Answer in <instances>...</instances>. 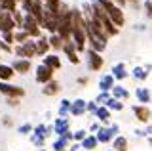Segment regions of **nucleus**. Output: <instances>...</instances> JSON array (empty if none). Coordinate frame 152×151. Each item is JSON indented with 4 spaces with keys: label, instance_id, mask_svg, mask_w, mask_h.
I'll use <instances>...</instances> for the list:
<instances>
[{
    "label": "nucleus",
    "instance_id": "nucleus-1",
    "mask_svg": "<svg viewBox=\"0 0 152 151\" xmlns=\"http://www.w3.org/2000/svg\"><path fill=\"white\" fill-rule=\"evenodd\" d=\"M99 4L103 6V10L107 12V16H108V19H110L114 25L118 27V29H122L124 27V23H126V17H124V12H122V8L120 6H116L114 4V0H97Z\"/></svg>",
    "mask_w": 152,
    "mask_h": 151
},
{
    "label": "nucleus",
    "instance_id": "nucleus-2",
    "mask_svg": "<svg viewBox=\"0 0 152 151\" xmlns=\"http://www.w3.org/2000/svg\"><path fill=\"white\" fill-rule=\"evenodd\" d=\"M23 31L27 33L31 38H40L42 36V27H40V23H38L34 17L31 16V13H25V21H23V27H21Z\"/></svg>",
    "mask_w": 152,
    "mask_h": 151
},
{
    "label": "nucleus",
    "instance_id": "nucleus-3",
    "mask_svg": "<svg viewBox=\"0 0 152 151\" xmlns=\"http://www.w3.org/2000/svg\"><path fill=\"white\" fill-rule=\"evenodd\" d=\"M13 54H15L19 59H32L36 56V42H32V38H31V40H27L25 44H17L15 48H13Z\"/></svg>",
    "mask_w": 152,
    "mask_h": 151
},
{
    "label": "nucleus",
    "instance_id": "nucleus-4",
    "mask_svg": "<svg viewBox=\"0 0 152 151\" xmlns=\"http://www.w3.org/2000/svg\"><path fill=\"white\" fill-rule=\"evenodd\" d=\"M0 94H4L6 98H19L21 100L25 96V88L21 86H13L10 82H0Z\"/></svg>",
    "mask_w": 152,
    "mask_h": 151
},
{
    "label": "nucleus",
    "instance_id": "nucleus-5",
    "mask_svg": "<svg viewBox=\"0 0 152 151\" xmlns=\"http://www.w3.org/2000/svg\"><path fill=\"white\" fill-rule=\"evenodd\" d=\"M104 65V59L101 54H97V52L93 50H88V67L91 71H101Z\"/></svg>",
    "mask_w": 152,
    "mask_h": 151
},
{
    "label": "nucleus",
    "instance_id": "nucleus-6",
    "mask_svg": "<svg viewBox=\"0 0 152 151\" xmlns=\"http://www.w3.org/2000/svg\"><path fill=\"white\" fill-rule=\"evenodd\" d=\"M53 73L55 71H51L50 67H46V65H38L36 67V82L38 84H46V82L53 81Z\"/></svg>",
    "mask_w": 152,
    "mask_h": 151
},
{
    "label": "nucleus",
    "instance_id": "nucleus-7",
    "mask_svg": "<svg viewBox=\"0 0 152 151\" xmlns=\"http://www.w3.org/2000/svg\"><path fill=\"white\" fill-rule=\"evenodd\" d=\"M133 115L137 117L139 122H145V124H148L152 121V111L146 105H133Z\"/></svg>",
    "mask_w": 152,
    "mask_h": 151
},
{
    "label": "nucleus",
    "instance_id": "nucleus-8",
    "mask_svg": "<svg viewBox=\"0 0 152 151\" xmlns=\"http://www.w3.org/2000/svg\"><path fill=\"white\" fill-rule=\"evenodd\" d=\"M65 52V56L69 58L70 63H74V65H78L80 63V58H78V50H76V46H74V42L72 40H66L65 44H63V48H61Z\"/></svg>",
    "mask_w": 152,
    "mask_h": 151
},
{
    "label": "nucleus",
    "instance_id": "nucleus-9",
    "mask_svg": "<svg viewBox=\"0 0 152 151\" xmlns=\"http://www.w3.org/2000/svg\"><path fill=\"white\" fill-rule=\"evenodd\" d=\"M17 31V27H15V21H13V17H12V13H6L4 12V16H2V19H0V33H15Z\"/></svg>",
    "mask_w": 152,
    "mask_h": 151
},
{
    "label": "nucleus",
    "instance_id": "nucleus-10",
    "mask_svg": "<svg viewBox=\"0 0 152 151\" xmlns=\"http://www.w3.org/2000/svg\"><path fill=\"white\" fill-rule=\"evenodd\" d=\"M95 136H97V141H99V144H110V141L116 138V134L112 132L110 126H101Z\"/></svg>",
    "mask_w": 152,
    "mask_h": 151
},
{
    "label": "nucleus",
    "instance_id": "nucleus-11",
    "mask_svg": "<svg viewBox=\"0 0 152 151\" xmlns=\"http://www.w3.org/2000/svg\"><path fill=\"white\" fill-rule=\"evenodd\" d=\"M28 13H31L38 23H42V19H44V0H34V2L31 4Z\"/></svg>",
    "mask_w": 152,
    "mask_h": 151
},
{
    "label": "nucleus",
    "instance_id": "nucleus-12",
    "mask_svg": "<svg viewBox=\"0 0 152 151\" xmlns=\"http://www.w3.org/2000/svg\"><path fill=\"white\" fill-rule=\"evenodd\" d=\"M42 65L50 67L51 71H59V69H61V58H59L57 54H48V56H44Z\"/></svg>",
    "mask_w": 152,
    "mask_h": 151
},
{
    "label": "nucleus",
    "instance_id": "nucleus-13",
    "mask_svg": "<svg viewBox=\"0 0 152 151\" xmlns=\"http://www.w3.org/2000/svg\"><path fill=\"white\" fill-rule=\"evenodd\" d=\"M86 100H82V98H76V100L70 103V115H74V117H82L84 113H86Z\"/></svg>",
    "mask_w": 152,
    "mask_h": 151
},
{
    "label": "nucleus",
    "instance_id": "nucleus-14",
    "mask_svg": "<svg viewBox=\"0 0 152 151\" xmlns=\"http://www.w3.org/2000/svg\"><path fill=\"white\" fill-rule=\"evenodd\" d=\"M31 59H15L12 63V67H13V71L15 73H19V75H27L28 71H31Z\"/></svg>",
    "mask_w": 152,
    "mask_h": 151
},
{
    "label": "nucleus",
    "instance_id": "nucleus-15",
    "mask_svg": "<svg viewBox=\"0 0 152 151\" xmlns=\"http://www.w3.org/2000/svg\"><path fill=\"white\" fill-rule=\"evenodd\" d=\"M53 132L59 136V138L65 134V132H69V119H65V117L55 119V122H53Z\"/></svg>",
    "mask_w": 152,
    "mask_h": 151
},
{
    "label": "nucleus",
    "instance_id": "nucleus-16",
    "mask_svg": "<svg viewBox=\"0 0 152 151\" xmlns=\"http://www.w3.org/2000/svg\"><path fill=\"white\" fill-rule=\"evenodd\" d=\"M50 50H51L50 42H48V38L42 35L40 38L36 40V56H42V58H44V56H48V52H50Z\"/></svg>",
    "mask_w": 152,
    "mask_h": 151
},
{
    "label": "nucleus",
    "instance_id": "nucleus-17",
    "mask_svg": "<svg viewBox=\"0 0 152 151\" xmlns=\"http://www.w3.org/2000/svg\"><path fill=\"white\" fill-rule=\"evenodd\" d=\"M61 92V84L57 81H50L44 84V88H42V94L44 96H57V94Z\"/></svg>",
    "mask_w": 152,
    "mask_h": 151
},
{
    "label": "nucleus",
    "instance_id": "nucleus-18",
    "mask_svg": "<svg viewBox=\"0 0 152 151\" xmlns=\"http://www.w3.org/2000/svg\"><path fill=\"white\" fill-rule=\"evenodd\" d=\"M13 75H15V71H13L12 65L0 63V82H10L13 78Z\"/></svg>",
    "mask_w": 152,
    "mask_h": 151
},
{
    "label": "nucleus",
    "instance_id": "nucleus-19",
    "mask_svg": "<svg viewBox=\"0 0 152 151\" xmlns=\"http://www.w3.org/2000/svg\"><path fill=\"white\" fill-rule=\"evenodd\" d=\"M97 145H99V141H97V136L95 134H88V138L84 141H80V147L84 151H93V149H97Z\"/></svg>",
    "mask_w": 152,
    "mask_h": 151
},
{
    "label": "nucleus",
    "instance_id": "nucleus-20",
    "mask_svg": "<svg viewBox=\"0 0 152 151\" xmlns=\"http://www.w3.org/2000/svg\"><path fill=\"white\" fill-rule=\"evenodd\" d=\"M114 88V77L112 75H104L101 77V81H99V90L101 92H110Z\"/></svg>",
    "mask_w": 152,
    "mask_h": 151
},
{
    "label": "nucleus",
    "instance_id": "nucleus-21",
    "mask_svg": "<svg viewBox=\"0 0 152 151\" xmlns=\"http://www.w3.org/2000/svg\"><path fill=\"white\" fill-rule=\"evenodd\" d=\"M127 147H129V145H127V138H124L122 134H118L116 138L112 140V149L114 151H129Z\"/></svg>",
    "mask_w": 152,
    "mask_h": 151
},
{
    "label": "nucleus",
    "instance_id": "nucleus-22",
    "mask_svg": "<svg viewBox=\"0 0 152 151\" xmlns=\"http://www.w3.org/2000/svg\"><path fill=\"white\" fill-rule=\"evenodd\" d=\"M135 98H137V101H139L141 105H146V103L150 101L148 88H137V90H135Z\"/></svg>",
    "mask_w": 152,
    "mask_h": 151
},
{
    "label": "nucleus",
    "instance_id": "nucleus-23",
    "mask_svg": "<svg viewBox=\"0 0 152 151\" xmlns=\"http://www.w3.org/2000/svg\"><path fill=\"white\" fill-rule=\"evenodd\" d=\"M95 117H97V119L101 121L103 124L108 126V121H110V109H108V107H104V105H99V109H97V113H95Z\"/></svg>",
    "mask_w": 152,
    "mask_h": 151
},
{
    "label": "nucleus",
    "instance_id": "nucleus-24",
    "mask_svg": "<svg viewBox=\"0 0 152 151\" xmlns=\"http://www.w3.org/2000/svg\"><path fill=\"white\" fill-rule=\"evenodd\" d=\"M112 77H114V81H122V78H126L127 77V71H126V65L124 63H118V65H114L112 67Z\"/></svg>",
    "mask_w": 152,
    "mask_h": 151
},
{
    "label": "nucleus",
    "instance_id": "nucleus-25",
    "mask_svg": "<svg viewBox=\"0 0 152 151\" xmlns=\"http://www.w3.org/2000/svg\"><path fill=\"white\" fill-rule=\"evenodd\" d=\"M44 8L51 13H57L59 16V10H61V0H44Z\"/></svg>",
    "mask_w": 152,
    "mask_h": 151
},
{
    "label": "nucleus",
    "instance_id": "nucleus-26",
    "mask_svg": "<svg viewBox=\"0 0 152 151\" xmlns=\"http://www.w3.org/2000/svg\"><path fill=\"white\" fill-rule=\"evenodd\" d=\"M110 92H112V98H116V100H120V101L129 98V92H127L126 88H122V86H114Z\"/></svg>",
    "mask_w": 152,
    "mask_h": 151
},
{
    "label": "nucleus",
    "instance_id": "nucleus-27",
    "mask_svg": "<svg viewBox=\"0 0 152 151\" xmlns=\"http://www.w3.org/2000/svg\"><path fill=\"white\" fill-rule=\"evenodd\" d=\"M48 42H50V46H51L53 50H61V48H63V44H65V40L61 38V36L57 35V33H55V35H50Z\"/></svg>",
    "mask_w": 152,
    "mask_h": 151
},
{
    "label": "nucleus",
    "instance_id": "nucleus-28",
    "mask_svg": "<svg viewBox=\"0 0 152 151\" xmlns=\"http://www.w3.org/2000/svg\"><path fill=\"white\" fill-rule=\"evenodd\" d=\"M15 6H17V0H2L0 2V10L6 12V13L15 12Z\"/></svg>",
    "mask_w": 152,
    "mask_h": 151
},
{
    "label": "nucleus",
    "instance_id": "nucleus-29",
    "mask_svg": "<svg viewBox=\"0 0 152 151\" xmlns=\"http://www.w3.org/2000/svg\"><path fill=\"white\" fill-rule=\"evenodd\" d=\"M104 107H108L110 111H122L124 109V103L120 100H116V98H110V100L104 103Z\"/></svg>",
    "mask_w": 152,
    "mask_h": 151
},
{
    "label": "nucleus",
    "instance_id": "nucleus-30",
    "mask_svg": "<svg viewBox=\"0 0 152 151\" xmlns=\"http://www.w3.org/2000/svg\"><path fill=\"white\" fill-rule=\"evenodd\" d=\"M13 38H15L17 44H25L27 40H31V36H28V35H27V33L23 31V29H17L15 33H13Z\"/></svg>",
    "mask_w": 152,
    "mask_h": 151
},
{
    "label": "nucleus",
    "instance_id": "nucleus-31",
    "mask_svg": "<svg viewBox=\"0 0 152 151\" xmlns=\"http://www.w3.org/2000/svg\"><path fill=\"white\" fill-rule=\"evenodd\" d=\"M133 77H135L137 81H146V78H148V71L145 67H135L133 69Z\"/></svg>",
    "mask_w": 152,
    "mask_h": 151
},
{
    "label": "nucleus",
    "instance_id": "nucleus-32",
    "mask_svg": "<svg viewBox=\"0 0 152 151\" xmlns=\"http://www.w3.org/2000/svg\"><path fill=\"white\" fill-rule=\"evenodd\" d=\"M70 103H72V101L61 100V103H59V117H65L66 113H70Z\"/></svg>",
    "mask_w": 152,
    "mask_h": 151
},
{
    "label": "nucleus",
    "instance_id": "nucleus-33",
    "mask_svg": "<svg viewBox=\"0 0 152 151\" xmlns=\"http://www.w3.org/2000/svg\"><path fill=\"white\" fill-rule=\"evenodd\" d=\"M12 17H13V21H15V27H17V29H21V27H23V21H25V16H23V13L21 12H12Z\"/></svg>",
    "mask_w": 152,
    "mask_h": 151
},
{
    "label": "nucleus",
    "instance_id": "nucleus-34",
    "mask_svg": "<svg viewBox=\"0 0 152 151\" xmlns=\"http://www.w3.org/2000/svg\"><path fill=\"white\" fill-rule=\"evenodd\" d=\"M66 145H69V141L63 140V138H59V140L53 141V149L55 151H66Z\"/></svg>",
    "mask_w": 152,
    "mask_h": 151
},
{
    "label": "nucleus",
    "instance_id": "nucleus-35",
    "mask_svg": "<svg viewBox=\"0 0 152 151\" xmlns=\"http://www.w3.org/2000/svg\"><path fill=\"white\" fill-rule=\"evenodd\" d=\"M72 138H74V141H84L86 138H88V132L86 130H76V132H72Z\"/></svg>",
    "mask_w": 152,
    "mask_h": 151
},
{
    "label": "nucleus",
    "instance_id": "nucleus-36",
    "mask_svg": "<svg viewBox=\"0 0 152 151\" xmlns=\"http://www.w3.org/2000/svg\"><path fill=\"white\" fill-rule=\"evenodd\" d=\"M46 128H48L46 124H38V126H34V128H32V134H34V136H42V138H46Z\"/></svg>",
    "mask_w": 152,
    "mask_h": 151
},
{
    "label": "nucleus",
    "instance_id": "nucleus-37",
    "mask_svg": "<svg viewBox=\"0 0 152 151\" xmlns=\"http://www.w3.org/2000/svg\"><path fill=\"white\" fill-rule=\"evenodd\" d=\"M110 92H101V94H99V96H97V100H95V101H97V103H101V105H104V103H107L108 100H110Z\"/></svg>",
    "mask_w": 152,
    "mask_h": 151
},
{
    "label": "nucleus",
    "instance_id": "nucleus-38",
    "mask_svg": "<svg viewBox=\"0 0 152 151\" xmlns=\"http://www.w3.org/2000/svg\"><path fill=\"white\" fill-rule=\"evenodd\" d=\"M2 42H6V44L13 46V44H15V38H13V33H4V35H2Z\"/></svg>",
    "mask_w": 152,
    "mask_h": 151
},
{
    "label": "nucleus",
    "instance_id": "nucleus-39",
    "mask_svg": "<svg viewBox=\"0 0 152 151\" xmlns=\"http://www.w3.org/2000/svg\"><path fill=\"white\" fill-rule=\"evenodd\" d=\"M31 141L36 145V147H42V145L46 144V138H42V136H34V134H32V136H31Z\"/></svg>",
    "mask_w": 152,
    "mask_h": 151
},
{
    "label": "nucleus",
    "instance_id": "nucleus-40",
    "mask_svg": "<svg viewBox=\"0 0 152 151\" xmlns=\"http://www.w3.org/2000/svg\"><path fill=\"white\" fill-rule=\"evenodd\" d=\"M97 109H99V105H97V101H88L86 103V111H89V113H97Z\"/></svg>",
    "mask_w": 152,
    "mask_h": 151
},
{
    "label": "nucleus",
    "instance_id": "nucleus-41",
    "mask_svg": "<svg viewBox=\"0 0 152 151\" xmlns=\"http://www.w3.org/2000/svg\"><path fill=\"white\" fill-rule=\"evenodd\" d=\"M28 132H32V126L31 124H21L17 128V134H28Z\"/></svg>",
    "mask_w": 152,
    "mask_h": 151
},
{
    "label": "nucleus",
    "instance_id": "nucleus-42",
    "mask_svg": "<svg viewBox=\"0 0 152 151\" xmlns=\"http://www.w3.org/2000/svg\"><path fill=\"white\" fill-rule=\"evenodd\" d=\"M145 12H146V17L152 19V0H146L145 2Z\"/></svg>",
    "mask_w": 152,
    "mask_h": 151
},
{
    "label": "nucleus",
    "instance_id": "nucleus-43",
    "mask_svg": "<svg viewBox=\"0 0 152 151\" xmlns=\"http://www.w3.org/2000/svg\"><path fill=\"white\" fill-rule=\"evenodd\" d=\"M0 50H2V52H8V54H10V52H13L12 46L6 44V42H2V40H0Z\"/></svg>",
    "mask_w": 152,
    "mask_h": 151
},
{
    "label": "nucleus",
    "instance_id": "nucleus-44",
    "mask_svg": "<svg viewBox=\"0 0 152 151\" xmlns=\"http://www.w3.org/2000/svg\"><path fill=\"white\" fill-rule=\"evenodd\" d=\"M19 2H23V10L28 13V10H31V4L34 2V0H19Z\"/></svg>",
    "mask_w": 152,
    "mask_h": 151
},
{
    "label": "nucleus",
    "instance_id": "nucleus-45",
    "mask_svg": "<svg viewBox=\"0 0 152 151\" xmlns=\"http://www.w3.org/2000/svg\"><path fill=\"white\" fill-rule=\"evenodd\" d=\"M8 105L10 107H17L19 105V98H8Z\"/></svg>",
    "mask_w": 152,
    "mask_h": 151
},
{
    "label": "nucleus",
    "instance_id": "nucleus-46",
    "mask_svg": "<svg viewBox=\"0 0 152 151\" xmlns=\"http://www.w3.org/2000/svg\"><path fill=\"white\" fill-rule=\"evenodd\" d=\"M2 124H4V126H8V128H10V126H13L12 117H4V119H2Z\"/></svg>",
    "mask_w": 152,
    "mask_h": 151
},
{
    "label": "nucleus",
    "instance_id": "nucleus-47",
    "mask_svg": "<svg viewBox=\"0 0 152 151\" xmlns=\"http://www.w3.org/2000/svg\"><path fill=\"white\" fill-rule=\"evenodd\" d=\"M76 82H78L80 86H86V84H88L89 81H88V77H80V78H78V81H76Z\"/></svg>",
    "mask_w": 152,
    "mask_h": 151
},
{
    "label": "nucleus",
    "instance_id": "nucleus-48",
    "mask_svg": "<svg viewBox=\"0 0 152 151\" xmlns=\"http://www.w3.org/2000/svg\"><path fill=\"white\" fill-rule=\"evenodd\" d=\"M99 128H101V126H99L97 122H93V124L89 126V132H99Z\"/></svg>",
    "mask_w": 152,
    "mask_h": 151
},
{
    "label": "nucleus",
    "instance_id": "nucleus-49",
    "mask_svg": "<svg viewBox=\"0 0 152 151\" xmlns=\"http://www.w3.org/2000/svg\"><path fill=\"white\" fill-rule=\"evenodd\" d=\"M114 4H116V6H120V8H124V6H126V0H114Z\"/></svg>",
    "mask_w": 152,
    "mask_h": 151
},
{
    "label": "nucleus",
    "instance_id": "nucleus-50",
    "mask_svg": "<svg viewBox=\"0 0 152 151\" xmlns=\"http://www.w3.org/2000/svg\"><path fill=\"white\" fill-rule=\"evenodd\" d=\"M126 2H129L131 6H135V8H137V6H139V2H141V0H126Z\"/></svg>",
    "mask_w": 152,
    "mask_h": 151
},
{
    "label": "nucleus",
    "instance_id": "nucleus-51",
    "mask_svg": "<svg viewBox=\"0 0 152 151\" xmlns=\"http://www.w3.org/2000/svg\"><path fill=\"white\" fill-rule=\"evenodd\" d=\"M2 16H4V12H2V10H0V19H2Z\"/></svg>",
    "mask_w": 152,
    "mask_h": 151
},
{
    "label": "nucleus",
    "instance_id": "nucleus-52",
    "mask_svg": "<svg viewBox=\"0 0 152 151\" xmlns=\"http://www.w3.org/2000/svg\"><path fill=\"white\" fill-rule=\"evenodd\" d=\"M107 151H114V149H107Z\"/></svg>",
    "mask_w": 152,
    "mask_h": 151
},
{
    "label": "nucleus",
    "instance_id": "nucleus-53",
    "mask_svg": "<svg viewBox=\"0 0 152 151\" xmlns=\"http://www.w3.org/2000/svg\"><path fill=\"white\" fill-rule=\"evenodd\" d=\"M40 151H46V149H40Z\"/></svg>",
    "mask_w": 152,
    "mask_h": 151
},
{
    "label": "nucleus",
    "instance_id": "nucleus-54",
    "mask_svg": "<svg viewBox=\"0 0 152 151\" xmlns=\"http://www.w3.org/2000/svg\"><path fill=\"white\" fill-rule=\"evenodd\" d=\"M80 151H84V149H80Z\"/></svg>",
    "mask_w": 152,
    "mask_h": 151
}]
</instances>
